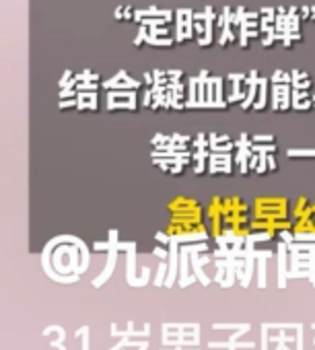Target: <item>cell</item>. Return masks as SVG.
Returning a JSON list of instances; mask_svg holds the SVG:
<instances>
[{
  "mask_svg": "<svg viewBox=\"0 0 315 350\" xmlns=\"http://www.w3.org/2000/svg\"><path fill=\"white\" fill-rule=\"evenodd\" d=\"M311 95H309V91H301V89H292L290 91V99L292 101H301V99H309Z\"/></svg>",
  "mask_w": 315,
  "mask_h": 350,
  "instance_id": "cb8c5ba5",
  "label": "cell"
},
{
  "mask_svg": "<svg viewBox=\"0 0 315 350\" xmlns=\"http://www.w3.org/2000/svg\"><path fill=\"white\" fill-rule=\"evenodd\" d=\"M235 148H237L235 161H237L241 173L245 175V173L249 171V157L254 154V152H251V138L247 136V132H241V134H239V138L235 140Z\"/></svg>",
  "mask_w": 315,
  "mask_h": 350,
  "instance_id": "ba28073f",
  "label": "cell"
},
{
  "mask_svg": "<svg viewBox=\"0 0 315 350\" xmlns=\"http://www.w3.org/2000/svg\"><path fill=\"white\" fill-rule=\"evenodd\" d=\"M77 95H79L77 89H60V99H72Z\"/></svg>",
  "mask_w": 315,
  "mask_h": 350,
  "instance_id": "1f68e13d",
  "label": "cell"
},
{
  "mask_svg": "<svg viewBox=\"0 0 315 350\" xmlns=\"http://www.w3.org/2000/svg\"><path fill=\"white\" fill-rule=\"evenodd\" d=\"M274 13H276L274 7H262V9H260V15H274Z\"/></svg>",
  "mask_w": 315,
  "mask_h": 350,
  "instance_id": "74e56055",
  "label": "cell"
},
{
  "mask_svg": "<svg viewBox=\"0 0 315 350\" xmlns=\"http://www.w3.org/2000/svg\"><path fill=\"white\" fill-rule=\"evenodd\" d=\"M146 36H148V25H142V23H140V29H138V33H136V38H134V46H140V44L146 40Z\"/></svg>",
  "mask_w": 315,
  "mask_h": 350,
  "instance_id": "603a6c76",
  "label": "cell"
},
{
  "mask_svg": "<svg viewBox=\"0 0 315 350\" xmlns=\"http://www.w3.org/2000/svg\"><path fill=\"white\" fill-rule=\"evenodd\" d=\"M274 42H276V31H274V29L268 31V33H264V38H262V46H264V48L272 46Z\"/></svg>",
  "mask_w": 315,
  "mask_h": 350,
  "instance_id": "484cf974",
  "label": "cell"
},
{
  "mask_svg": "<svg viewBox=\"0 0 315 350\" xmlns=\"http://www.w3.org/2000/svg\"><path fill=\"white\" fill-rule=\"evenodd\" d=\"M144 44H148V46H159V48H169V46H174L176 44V38H172V36H165V38H161V36H146V40H144Z\"/></svg>",
  "mask_w": 315,
  "mask_h": 350,
  "instance_id": "e0dca14e",
  "label": "cell"
},
{
  "mask_svg": "<svg viewBox=\"0 0 315 350\" xmlns=\"http://www.w3.org/2000/svg\"><path fill=\"white\" fill-rule=\"evenodd\" d=\"M290 91H292V85L290 83H272L270 85V103H272V109L286 111L292 105Z\"/></svg>",
  "mask_w": 315,
  "mask_h": 350,
  "instance_id": "52a82bcc",
  "label": "cell"
},
{
  "mask_svg": "<svg viewBox=\"0 0 315 350\" xmlns=\"http://www.w3.org/2000/svg\"><path fill=\"white\" fill-rule=\"evenodd\" d=\"M142 79H144V87H152V83H154L152 72H144V75H142Z\"/></svg>",
  "mask_w": 315,
  "mask_h": 350,
  "instance_id": "8d00e7d4",
  "label": "cell"
},
{
  "mask_svg": "<svg viewBox=\"0 0 315 350\" xmlns=\"http://www.w3.org/2000/svg\"><path fill=\"white\" fill-rule=\"evenodd\" d=\"M113 17H115L118 21H122V7H118V9H115V13H113Z\"/></svg>",
  "mask_w": 315,
  "mask_h": 350,
  "instance_id": "f35d334b",
  "label": "cell"
},
{
  "mask_svg": "<svg viewBox=\"0 0 315 350\" xmlns=\"http://www.w3.org/2000/svg\"><path fill=\"white\" fill-rule=\"evenodd\" d=\"M77 99H79V105H77V109H97L99 105H97V91H79V95H77Z\"/></svg>",
  "mask_w": 315,
  "mask_h": 350,
  "instance_id": "9a60e30c",
  "label": "cell"
},
{
  "mask_svg": "<svg viewBox=\"0 0 315 350\" xmlns=\"http://www.w3.org/2000/svg\"><path fill=\"white\" fill-rule=\"evenodd\" d=\"M292 107L295 109H309V107H313V97L301 99V101H292Z\"/></svg>",
  "mask_w": 315,
  "mask_h": 350,
  "instance_id": "d4e9b609",
  "label": "cell"
},
{
  "mask_svg": "<svg viewBox=\"0 0 315 350\" xmlns=\"http://www.w3.org/2000/svg\"><path fill=\"white\" fill-rule=\"evenodd\" d=\"M72 77H74V75H72V70H70V68H66V70H64V75H62V79L58 81V87H60V89H64V87H66V83H68Z\"/></svg>",
  "mask_w": 315,
  "mask_h": 350,
  "instance_id": "f546056e",
  "label": "cell"
},
{
  "mask_svg": "<svg viewBox=\"0 0 315 350\" xmlns=\"http://www.w3.org/2000/svg\"><path fill=\"white\" fill-rule=\"evenodd\" d=\"M260 75H258V70H251L249 75H247V79H245V85H247V91H245V99L241 101V109H249V107H254V103H256V97H258V87H260Z\"/></svg>",
  "mask_w": 315,
  "mask_h": 350,
  "instance_id": "7c38bea8",
  "label": "cell"
},
{
  "mask_svg": "<svg viewBox=\"0 0 315 350\" xmlns=\"http://www.w3.org/2000/svg\"><path fill=\"white\" fill-rule=\"evenodd\" d=\"M268 169H270V171H276V169H278V163H276V159H274L272 152H268Z\"/></svg>",
  "mask_w": 315,
  "mask_h": 350,
  "instance_id": "d590c367",
  "label": "cell"
},
{
  "mask_svg": "<svg viewBox=\"0 0 315 350\" xmlns=\"http://www.w3.org/2000/svg\"><path fill=\"white\" fill-rule=\"evenodd\" d=\"M208 146H210V152H231L235 148V142L229 138V134L208 132Z\"/></svg>",
  "mask_w": 315,
  "mask_h": 350,
  "instance_id": "4fadbf2b",
  "label": "cell"
},
{
  "mask_svg": "<svg viewBox=\"0 0 315 350\" xmlns=\"http://www.w3.org/2000/svg\"><path fill=\"white\" fill-rule=\"evenodd\" d=\"M290 77H292V81H305V79H309V75H307V72L297 70V68H292V70H290ZM292 81H290V83H292Z\"/></svg>",
  "mask_w": 315,
  "mask_h": 350,
  "instance_id": "4dcf8cb0",
  "label": "cell"
},
{
  "mask_svg": "<svg viewBox=\"0 0 315 350\" xmlns=\"http://www.w3.org/2000/svg\"><path fill=\"white\" fill-rule=\"evenodd\" d=\"M292 235L297 239L315 237V198H297L292 206Z\"/></svg>",
  "mask_w": 315,
  "mask_h": 350,
  "instance_id": "7a4b0ae2",
  "label": "cell"
},
{
  "mask_svg": "<svg viewBox=\"0 0 315 350\" xmlns=\"http://www.w3.org/2000/svg\"><path fill=\"white\" fill-rule=\"evenodd\" d=\"M167 211L172 213L169 221H180V223H196V221H202L204 217L202 204L190 196H174L167 202Z\"/></svg>",
  "mask_w": 315,
  "mask_h": 350,
  "instance_id": "3957f363",
  "label": "cell"
},
{
  "mask_svg": "<svg viewBox=\"0 0 315 350\" xmlns=\"http://www.w3.org/2000/svg\"><path fill=\"white\" fill-rule=\"evenodd\" d=\"M200 146H208V134L206 132H198L196 138L192 140V148H200Z\"/></svg>",
  "mask_w": 315,
  "mask_h": 350,
  "instance_id": "7402d4cb",
  "label": "cell"
},
{
  "mask_svg": "<svg viewBox=\"0 0 315 350\" xmlns=\"http://www.w3.org/2000/svg\"><path fill=\"white\" fill-rule=\"evenodd\" d=\"M245 79H247V75H243V72H231V75H227V81L231 83V93L227 97L229 103L243 101L245 99V91H247Z\"/></svg>",
  "mask_w": 315,
  "mask_h": 350,
  "instance_id": "8fae6325",
  "label": "cell"
},
{
  "mask_svg": "<svg viewBox=\"0 0 315 350\" xmlns=\"http://www.w3.org/2000/svg\"><path fill=\"white\" fill-rule=\"evenodd\" d=\"M292 81V77H290V72H284V70H274V75L270 77V83H290Z\"/></svg>",
  "mask_w": 315,
  "mask_h": 350,
  "instance_id": "d6986e66",
  "label": "cell"
},
{
  "mask_svg": "<svg viewBox=\"0 0 315 350\" xmlns=\"http://www.w3.org/2000/svg\"><path fill=\"white\" fill-rule=\"evenodd\" d=\"M107 109H136V99H122V101H107Z\"/></svg>",
  "mask_w": 315,
  "mask_h": 350,
  "instance_id": "ac0fdd59",
  "label": "cell"
},
{
  "mask_svg": "<svg viewBox=\"0 0 315 350\" xmlns=\"http://www.w3.org/2000/svg\"><path fill=\"white\" fill-rule=\"evenodd\" d=\"M223 215H225V235L219 237L217 241L225 237H235L245 241L251 235L249 206L243 202L241 196H223Z\"/></svg>",
  "mask_w": 315,
  "mask_h": 350,
  "instance_id": "6da1fadb",
  "label": "cell"
},
{
  "mask_svg": "<svg viewBox=\"0 0 315 350\" xmlns=\"http://www.w3.org/2000/svg\"><path fill=\"white\" fill-rule=\"evenodd\" d=\"M260 87H258V97H256V103H254V109H264L268 105V89H270V79L266 77H260Z\"/></svg>",
  "mask_w": 315,
  "mask_h": 350,
  "instance_id": "2e32d148",
  "label": "cell"
},
{
  "mask_svg": "<svg viewBox=\"0 0 315 350\" xmlns=\"http://www.w3.org/2000/svg\"><path fill=\"white\" fill-rule=\"evenodd\" d=\"M299 15H301V21H303V19H307V21H309L311 7H309V5H303V7H299Z\"/></svg>",
  "mask_w": 315,
  "mask_h": 350,
  "instance_id": "836d02e7",
  "label": "cell"
},
{
  "mask_svg": "<svg viewBox=\"0 0 315 350\" xmlns=\"http://www.w3.org/2000/svg\"><path fill=\"white\" fill-rule=\"evenodd\" d=\"M182 75H184L182 68H167V70H165V77H169L172 81H180Z\"/></svg>",
  "mask_w": 315,
  "mask_h": 350,
  "instance_id": "4316f807",
  "label": "cell"
},
{
  "mask_svg": "<svg viewBox=\"0 0 315 350\" xmlns=\"http://www.w3.org/2000/svg\"><path fill=\"white\" fill-rule=\"evenodd\" d=\"M309 21H315V5H311V15H309Z\"/></svg>",
  "mask_w": 315,
  "mask_h": 350,
  "instance_id": "ab89813d",
  "label": "cell"
},
{
  "mask_svg": "<svg viewBox=\"0 0 315 350\" xmlns=\"http://www.w3.org/2000/svg\"><path fill=\"white\" fill-rule=\"evenodd\" d=\"M258 219H288V198L284 196H256L251 204Z\"/></svg>",
  "mask_w": 315,
  "mask_h": 350,
  "instance_id": "277c9868",
  "label": "cell"
},
{
  "mask_svg": "<svg viewBox=\"0 0 315 350\" xmlns=\"http://www.w3.org/2000/svg\"><path fill=\"white\" fill-rule=\"evenodd\" d=\"M208 231H210V237H215V239L225 235L223 196H213L208 200Z\"/></svg>",
  "mask_w": 315,
  "mask_h": 350,
  "instance_id": "5b68a950",
  "label": "cell"
},
{
  "mask_svg": "<svg viewBox=\"0 0 315 350\" xmlns=\"http://www.w3.org/2000/svg\"><path fill=\"white\" fill-rule=\"evenodd\" d=\"M290 85H292V89H301V91H307V89L311 87V79H305V81H292Z\"/></svg>",
  "mask_w": 315,
  "mask_h": 350,
  "instance_id": "83f0119b",
  "label": "cell"
},
{
  "mask_svg": "<svg viewBox=\"0 0 315 350\" xmlns=\"http://www.w3.org/2000/svg\"><path fill=\"white\" fill-rule=\"evenodd\" d=\"M288 157H315V148H288Z\"/></svg>",
  "mask_w": 315,
  "mask_h": 350,
  "instance_id": "44dd1931",
  "label": "cell"
},
{
  "mask_svg": "<svg viewBox=\"0 0 315 350\" xmlns=\"http://www.w3.org/2000/svg\"><path fill=\"white\" fill-rule=\"evenodd\" d=\"M74 81L77 83H85V81H97L99 83V75L97 72H91V70H83V72L74 75Z\"/></svg>",
  "mask_w": 315,
  "mask_h": 350,
  "instance_id": "ffe728a7",
  "label": "cell"
},
{
  "mask_svg": "<svg viewBox=\"0 0 315 350\" xmlns=\"http://www.w3.org/2000/svg\"><path fill=\"white\" fill-rule=\"evenodd\" d=\"M150 101H152V91H150V87H144V95H142V105H150Z\"/></svg>",
  "mask_w": 315,
  "mask_h": 350,
  "instance_id": "e575fe53",
  "label": "cell"
},
{
  "mask_svg": "<svg viewBox=\"0 0 315 350\" xmlns=\"http://www.w3.org/2000/svg\"><path fill=\"white\" fill-rule=\"evenodd\" d=\"M208 173H233V154L231 152H210Z\"/></svg>",
  "mask_w": 315,
  "mask_h": 350,
  "instance_id": "30bf717a",
  "label": "cell"
},
{
  "mask_svg": "<svg viewBox=\"0 0 315 350\" xmlns=\"http://www.w3.org/2000/svg\"><path fill=\"white\" fill-rule=\"evenodd\" d=\"M196 38L194 31V11L192 9H178L176 11V44Z\"/></svg>",
  "mask_w": 315,
  "mask_h": 350,
  "instance_id": "8992f818",
  "label": "cell"
},
{
  "mask_svg": "<svg viewBox=\"0 0 315 350\" xmlns=\"http://www.w3.org/2000/svg\"><path fill=\"white\" fill-rule=\"evenodd\" d=\"M72 105H74V107L79 105V99H77V97H72V99H60V101H58V107H62V109H64V107H72Z\"/></svg>",
  "mask_w": 315,
  "mask_h": 350,
  "instance_id": "d6a6232c",
  "label": "cell"
},
{
  "mask_svg": "<svg viewBox=\"0 0 315 350\" xmlns=\"http://www.w3.org/2000/svg\"><path fill=\"white\" fill-rule=\"evenodd\" d=\"M208 157H210V148L208 146H200V148H194L192 152V163H194V173H204L206 171V163H208Z\"/></svg>",
  "mask_w": 315,
  "mask_h": 350,
  "instance_id": "5bb4252c",
  "label": "cell"
},
{
  "mask_svg": "<svg viewBox=\"0 0 315 350\" xmlns=\"http://www.w3.org/2000/svg\"><path fill=\"white\" fill-rule=\"evenodd\" d=\"M251 142H274V136L272 134H254Z\"/></svg>",
  "mask_w": 315,
  "mask_h": 350,
  "instance_id": "f1b7e54d",
  "label": "cell"
},
{
  "mask_svg": "<svg viewBox=\"0 0 315 350\" xmlns=\"http://www.w3.org/2000/svg\"><path fill=\"white\" fill-rule=\"evenodd\" d=\"M142 83L140 81H136V79H132L130 75H128V70L126 68H120L111 79H107V81H103L101 83V87L103 89H138Z\"/></svg>",
  "mask_w": 315,
  "mask_h": 350,
  "instance_id": "9c48e42d",
  "label": "cell"
}]
</instances>
